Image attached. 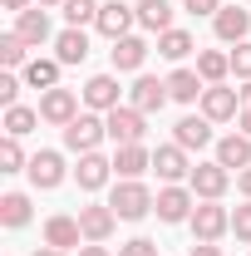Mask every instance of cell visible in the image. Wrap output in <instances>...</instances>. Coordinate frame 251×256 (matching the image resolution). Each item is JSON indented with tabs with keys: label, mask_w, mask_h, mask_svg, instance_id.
Here are the masks:
<instances>
[{
	"label": "cell",
	"mask_w": 251,
	"mask_h": 256,
	"mask_svg": "<svg viewBox=\"0 0 251 256\" xmlns=\"http://www.w3.org/2000/svg\"><path fill=\"white\" fill-rule=\"evenodd\" d=\"M104 138H108V124L94 118V114H79L74 124L64 128V148H69V153H94Z\"/></svg>",
	"instance_id": "2"
},
{
	"label": "cell",
	"mask_w": 251,
	"mask_h": 256,
	"mask_svg": "<svg viewBox=\"0 0 251 256\" xmlns=\"http://www.w3.org/2000/svg\"><path fill=\"white\" fill-rule=\"evenodd\" d=\"M217 162L226 168V172H232V168H236V172H242V168H251V138H246V133L222 138V143H217Z\"/></svg>",
	"instance_id": "23"
},
{
	"label": "cell",
	"mask_w": 251,
	"mask_h": 256,
	"mask_svg": "<svg viewBox=\"0 0 251 256\" xmlns=\"http://www.w3.org/2000/svg\"><path fill=\"white\" fill-rule=\"evenodd\" d=\"M64 20L79 30V25H89V20H98V0H64Z\"/></svg>",
	"instance_id": "31"
},
{
	"label": "cell",
	"mask_w": 251,
	"mask_h": 256,
	"mask_svg": "<svg viewBox=\"0 0 251 256\" xmlns=\"http://www.w3.org/2000/svg\"><path fill=\"white\" fill-rule=\"evenodd\" d=\"M40 256H69V252H54V246H44V252H40Z\"/></svg>",
	"instance_id": "45"
},
{
	"label": "cell",
	"mask_w": 251,
	"mask_h": 256,
	"mask_svg": "<svg viewBox=\"0 0 251 256\" xmlns=\"http://www.w3.org/2000/svg\"><path fill=\"white\" fill-rule=\"evenodd\" d=\"M232 232H236V242H251V202L232 212Z\"/></svg>",
	"instance_id": "35"
},
{
	"label": "cell",
	"mask_w": 251,
	"mask_h": 256,
	"mask_svg": "<svg viewBox=\"0 0 251 256\" xmlns=\"http://www.w3.org/2000/svg\"><path fill=\"white\" fill-rule=\"evenodd\" d=\"M153 202H158V197L143 188L138 178H124V182L114 188V197H108V207H114L124 222H138V217H148V212H153Z\"/></svg>",
	"instance_id": "1"
},
{
	"label": "cell",
	"mask_w": 251,
	"mask_h": 256,
	"mask_svg": "<svg viewBox=\"0 0 251 256\" xmlns=\"http://www.w3.org/2000/svg\"><path fill=\"white\" fill-rule=\"evenodd\" d=\"M0 5H5V10H15V15H20V10H25V5H30V0H0Z\"/></svg>",
	"instance_id": "42"
},
{
	"label": "cell",
	"mask_w": 251,
	"mask_h": 256,
	"mask_svg": "<svg viewBox=\"0 0 251 256\" xmlns=\"http://www.w3.org/2000/svg\"><path fill=\"white\" fill-rule=\"evenodd\" d=\"M197 74H202V84H222V79L232 74V54H222V50H202V54H197Z\"/></svg>",
	"instance_id": "26"
},
{
	"label": "cell",
	"mask_w": 251,
	"mask_h": 256,
	"mask_svg": "<svg viewBox=\"0 0 251 256\" xmlns=\"http://www.w3.org/2000/svg\"><path fill=\"white\" fill-rule=\"evenodd\" d=\"M158 54H162V60H172V64L188 60V54H192V34L178 30V25H172V30H162V34H158Z\"/></svg>",
	"instance_id": "27"
},
{
	"label": "cell",
	"mask_w": 251,
	"mask_h": 256,
	"mask_svg": "<svg viewBox=\"0 0 251 256\" xmlns=\"http://www.w3.org/2000/svg\"><path fill=\"white\" fill-rule=\"evenodd\" d=\"M34 5H44V10H50V5H64V0H34Z\"/></svg>",
	"instance_id": "46"
},
{
	"label": "cell",
	"mask_w": 251,
	"mask_h": 256,
	"mask_svg": "<svg viewBox=\"0 0 251 256\" xmlns=\"http://www.w3.org/2000/svg\"><path fill=\"white\" fill-rule=\"evenodd\" d=\"M153 168H158V178H162V182H182V178H192V168H188V148H178V143L158 148V153H153Z\"/></svg>",
	"instance_id": "14"
},
{
	"label": "cell",
	"mask_w": 251,
	"mask_h": 256,
	"mask_svg": "<svg viewBox=\"0 0 251 256\" xmlns=\"http://www.w3.org/2000/svg\"><path fill=\"white\" fill-rule=\"evenodd\" d=\"M0 222L5 226H25L30 222V197H25V192H5V197H0Z\"/></svg>",
	"instance_id": "29"
},
{
	"label": "cell",
	"mask_w": 251,
	"mask_h": 256,
	"mask_svg": "<svg viewBox=\"0 0 251 256\" xmlns=\"http://www.w3.org/2000/svg\"><path fill=\"white\" fill-rule=\"evenodd\" d=\"M25 172H30V182H34V188H44V192H50V188H60V182H64V158L44 148V153H34V158H30V168H25Z\"/></svg>",
	"instance_id": "13"
},
{
	"label": "cell",
	"mask_w": 251,
	"mask_h": 256,
	"mask_svg": "<svg viewBox=\"0 0 251 256\" xmlns=\"http://www.w3.org/2000/svg\"><path fill=\"white\" fill-rule=\"evenodd\" d=\"M182 10H188V15H217L222 0H182Z\"/></svg>",
	"instance_id": "38"
},
{
	"label": "cell",
	"mask_w": 251,
	"mask_h": 256,
	"mask_svg": "<svg viewBox=\"0 0 251 256\" xmlns=\"http://www.w3.org/2000/svg\"><path fill=\"white\" fill-rule=\"evenodd\" d=\"M118 256H158V246L148 242V236H133V242H124V246H118Z\"/></svg>",
	"instance_id": "36"
},
{
	"label": "cell",
	"mask_w": 251,
	"mask_h": 256,
	"mask_svg": "<svg viewBox=\"0 0 251 256\" xmlns=\"http://www.w3.org/2000/svg\"><path fill=\"white\" fill-rule=\"evenodd\" d=\"M25 84L30 89H60V60H30L25 64Z\"/></svg>",
	"instance_id": "28"
},
{
	"label": "cell",
	"mask_w": 251,
	"mask_h": 256,
	"mask_svg": "<svg viewBox=\"0 0 251 256\" xmlns=\"http://www.w3.org/2000/svg\"><path fill=\"white\" fill-rule=\"evenodd\" d=\"M40 118L69 128L74 118H79V98H74V89H44V98H40Z\"/></svg>",
	"instance_id": "5"
},
{
	"label": "cell",
	"mask_w": 251,
	"mask_h": 256,
	"mask_svg": "<svg viewBox=\"0 0 251 256\" xmlns=\"http://www.w3.org/2000/svg\"><path fill=\"white\" fill-rule=\"evenodd\" d=\"M108 172H114V162L98 158V153H79V168H74V178H79V188L84 192H98L108 182Z\"/></svg>",
	"instance_id": "19"
},
{
	"label": "cell",
	"mask_w": 251,
	"mask_h": 256,
	"mask_svg": "<svg viewBox=\"0 0 251 256\" xmlns=\"http://www.w3.org/2000/svg\"><path fill=\"white\" fill-rule=\"evenodd\" d=\"M133 10H138V25H143V30H153V34L172 30V5H168V0H143V5H133Z\"/></svg>",
	"instance_id": "25"
},
{
	"label": "cell",
	"mask_w": 251,
	"mask_h": 256,
	"mask_svg": "<svg viewBox=\"0 0 251 256\" xmlns=\"http://www.w3.org/2000/svg\"><path fill=\"white\" fill-rule=\"evenodd\" d=\"M34 124H40V114L34 108H5V138H25V133H34Z\"/></svg>",
	"instance_id": "30"
},
{
	"label": "cell",
	"mask_w": 251,
	"mask_h": 256,
	"mask_svg": "<svg viewBox=\"0 0 251 256\" xmlns=\"http://www.w3.org/2000/svg\"><path fill=\"white\" fill-rule=\"evenodd\" d=\"M143 118H148V114H138L133 104H118V108H108V114H104L108 138H114L118 148H124V143H143V133H148V128H143Z\"/></svg>",
	"instance_id": "3"
},
{
	"label": "cell",
	"mask_w": 251,
	"mask_h": 256,
	"mask_svg": "<svg viewBox=\"0 0 251 256\" xmlns=\"http://www.w3.org/2000/svg\"><path fill=\"white\" fill-rule=\"evenodd\" d=\"M212 30H217V40H226V44H242L251 34V10H242V5H222L217 15H212Z\"/></svg>",
	"instance_id": "7"
},
{
	"label": "cell",
	"mask_w": 251,
	"mask_h": 256,
	"mask_svg": "<svg viewBox=\"0 0 251 256\" xmlns=\"http://www.w3.org/2000/svg\"><path fill=\"white\" fill-rule=\"evenodd\" d=\"M172 143L178 148H207L212 143V118H178L172 124Z\"/></svg>",
	"instance_id": "22"
},
{
	"label": "cell",
	"mask_w": 251,
	"mask_h": 256,
	"mask_svg": "<svg viewBox=\"0 0 251 256\" xmlns=\"http://www.w3.org/2000/svg\"><path fill=\"white\" fill-rule=\"evenodd\" d=\"M54 50H60V54H54L60 64H84V60H89V34L69 25V30H64L60 40H54Z\"/></svg>",
	"instance_id": "24"
},
{
	"label": "cell",
	"mask_w": 251,
	"mask_h": 256,
	"mask_svg": "<svg viewBox=\"0 0 251 256\" xmlns=\"http://www.w3.org/2000/svg\"><path fill=\"white\" fill-rule=\"evenodd\" d=\"M84 104H89V108H98V114L118 108V79H114V74H94V79L84 84Z\"/></svg>",
	"instance_id": "16"
},
{
	"label": "cell",
	"mask_w": 251,
	"mask_h": 256,
	"mask_svg": "<svg viewBox=\"0 0 251 256\" xmlns=\"http://www.w3.org/2000/svg\"><path fill=\"white\" fill-rule=\"evenodd\" d=\"M153 212L162 217V222H192V192H182L178 182L162 188V192H158V202H153Z\"/></svg>",
	"instance_id": "10"
},
{
	"label": "cell",
	"mask_w": 251,
	"mask_h": 256,
	"mask_svg": "<svg viewBox=\"0 0 251 256\" xmlns=\"http://www.w3.org/2000/svg\"><path fill=\"white\" fill-rule=\"evenodd\" d=\"M108 60H114L118 74H133V69H143V60H148V44H143L138 34H124V40H114Z\"/></svg>",
	"instance_id": "15"
},
{
	"label": "cell",
	"mask_w": 251,
	"mask_h": 256,
	"mask_svg": "<svg viewBox=\"0 0 251 256\" xmlns=\"http://www.w3.org/2000/svg\"><path fill=\"white\" fill-rule=\"evenodd\" d=\"M79 242H84L79 217H50V222H44V246H54V252H74Z\"/></svg>",
	"instance_id": "11"
},
{
	"label": "cell",
	"mask_w": 251,
	"mask_h": 256,
	"mask_svg": "<svg viewBox=\"0 0 251 256\" xmlns=\"http://www.w3.org/2000/svg\"><path fill=\"white\" fill-rule=\"evenodd\" d=\"M128 98H133V108H138V114H158L172 94H168V79H148V74H143V79L128 89Z\"/></svg>",
	"instance_id": "12"
},
{
	"label": "cell",
	"mask_w": 251,
	"mask_h": 256,
	"mask_svg": "<svg viewBox=\"0 0 251 256\" xmlns=\"http://www.w3.org/2000/svg\"><path fill=\"white\" fill-rule=\"evenodd\" d=\"M222 232H232V212L217 202H197L192 207V236L197 242H217Z\"/></svg>",
	"instance_id": "4"
},
{
	"label": "cell",
	"mask_w": 251,
	"mask_h": 256,
	"mask_svg": "<svg viewBox=\"0 0 251 256\" xmlns=\"http://www.w3.org/2000/svg\"><path fill=\"white\" fill-rule=\"evenodd\" d=\"M79 256H108V246H98V242H89V246H79Z\"/></svg>",
	"instance_id": "41"
},
{
	"label": "cell",
	"mask_w": 251,
	"mask_h": 256,
	"mask_svg": "<svg viewBox=\"0 0 251 256\" xmlns=\"http://www.w3.org/2000/svg\"><path fill=\"white\" fill-rule=\"evenodd\" d=\"M236 188L246 192V202H251V168H242V172H236Z\"/></svg>",
	"instance_id": "40"
},
{
	"label": "cell",
	"mask_w": 251,
	"mask_h": 256,
	"mask_svg": "<svg viewBox=\"0 0 251 256\" xmlns=\"http://www.w3.org/2000/svg\"><path fill=\"white\" fill-rule=\"evenodd\" d=\"M20 168H30L25 153H20V138H5L0 143V172H20Z\"/></svg>",
	"instance_id": "33"
},
{
	"label": "cell",
	"mask_w": 251,
	"mask_h": 256,
	"mask_svg": "<svg viewBox=\"0 0 251 256\" xmlns=\"http://www.w3.org/2000/svg\"><path fill=\"white\" fill-rule=\"evenodd\" d=\"M15 98H20V79H15V74H0V104L15 108Z\"/></svg>",
	"instance_id": "37"
},
{
	"label": "cell",
	"mask_w": 251,
	"mask_h": 256,
	"mask_svg": "<svg viewBox=\"0 0 251 256\" xmlns=\"http://www.w3.org/2000/svg\"><path fill=\"white\" fill-rule=\"evenodd\" d=\"M133 20H138V10L133 5H124V0H108V5H98V34H108V40H124L128 30H133Z\"/></svg>",
	"instance_id": "8"
},
{
	"label": "cell",
	"mask_w": 251,
	"mask_h": 256,
	"mask_svg": "<svg viewBox=\"0 0 251 256\" xmlns=\"http://www.w3.org/2000/svg\"><path fill=\"white\" fill-rule=\"evenodd\" d=\"M188 182H192V192H197L202 202H217L222 192H226V182H232V172H226L222 162H197Z\"/></svg>",
	"instance_id": "6"
},
{
	"label": "cell",
	"mask_w": 251,
	"mask_h": 256,
	"mask_svg": "<svg viewBox=\"0 0 251 256\" xmlns=\"http://www.w3.org/2000/svg\"><path fill=\"white\" fill-rule=\"evenodd\" d=\"M232 74H236V79H251V40H242V44L232 50Z\"/></svg>",
	"instance_id": "34"
},
{
	"label": "cell",
	"mask_w": 251,
	"mask_h": 256,
	"mask_svg": "<svg viewBox=\"0 0 251 256\" xmlns=\"http://www.w3.org/2000/svg\"><path fill=\"white\" fill-rule=\"evenodd\" d=\"M15 34H20L25 44H44V40H50V15H44V5L20 10V15H15Z\"/></svg>",
	"instance_id": "21"
},
{
	"label": "cell",
	"mask_w": 251,
	"mask_h": 256,
	"mask_svg": "<svg viewBox=\"0 0 251 256\" xmlns=\"http://www.w3.org/2000/svg\"><path fill=\"white\" fill-rule=\"evenodd\" d=\"M114 222H118V212H114L108 202H89V207H79V226H84V242H108Z\"/></svg>",
	"instance_id": "9"
},
{
	"label": "cell",
	"mask_w": 251,
	"mask_h": 256,
	"mask_svg": "<svg viewBox=\"0 0 251 256\" xmlns=\"http://www.w3.org/2000/svg\"><path fill=\"white\" fill-rule=\"evenodd\" d=\"M202 118H236V89H222V84H207V94H202Z\"/></svg>",
	"instance_id": "17"
},
{
	"label": "cell",
	"mask_w": 251,
	"mask_h": 256,
	"mask_svg": "<svg viewBox=\"0 0 251 256\" xmlns=\"http://www.w3.org/2000/svg\"><path fill=\"white\" fill-rule=\"evenodd\" d=\"M168 94L178 98V104H197V98L207 94V84H202L197 69H172V74H168Z\"/></svg>",
	"instance_id": "20"
},
{
	"label": "cell",
	"mask_w": 251,
	"mask_h": 256,
	"mask_svg": "<svg viewBox=\"0 0 251 256\" xmlns=\"http://www.w3.org/2000/svg\"><path fill=\"white\" fill-rule=\"evenodd\" d=\"M242 104H246V108H251V79H246V89H242Z\"/></svg>",
	"instance_id": "44"
},
{
	"label": "cell",
	"mask_w": 251,
	"mask_h": 256,
	"mask_svg": "<svg viewBox=\"0 0 251 256\" xmlns=\"http://www.w3.org/2000/svg\"><path fill=\"white\" fill-rule=\"evenodd\" d=\"M242 133L251 138V108H242Z\"/></svg>",
	"instance_id": "43"
},
{
	"label": "cell",
	"mask_w": 251,
	"mask_h": 256,
	"mask_svg": "<svg viewBox=\"0 0 251 256\" xmlns=\"http://www.w3.org/2000/svg\"><path fill=\"white\" fill-rule=\"evenodd\" d=\"M25 50H30V44H25V40H20L15 30H10V34H0V64H5V69L25 64Z\"/></svg>",
	"instance_id": "32"
},
{
	"label": "cell",
	"mask_w": 251,
	"mask_h": 256,
	"mask_svg": "<svg viewBox=\"0 0 251 256\" xmlns=\"http://www.w3.org/2000/svg\"><path fill=\"white\" fill-rule=\"evenodd\" d=\"M148 168H153V153H148L143 143H124V148L114 153V172H118V178H143Z\"/></svg>",
	"instance_id": "18"
},
{
	"label": "cell",
	"mask_w": 251,
	"mask_h": 256,
	"mask_svg": "<svg viewBox=\"0 0 251 256\" xmlns=\"http://www.w3.org/2000/svg\"><path fill=\"white\" fill-rule=\"evenodd\" d=\"M192 256H222V246H212V242H197V246H192Z\"/></svg>",
	"instance_id": "39"
}]
</instances>
